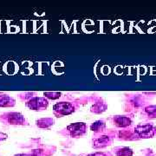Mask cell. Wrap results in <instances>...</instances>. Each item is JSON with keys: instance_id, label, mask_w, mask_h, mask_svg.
I'll use <instances>...</instances> for the list:
<instances>
[{"instance_id": "obj_7", "label": "cell", "mask_w": 156, "mask_h": 156, "mask_svg": "<svg viewBox=\"0 0 156 156\" xmlns=\"http://www.w3.org/2000/svg\"><path fill=\"white\" fill-rule=\"evenodd\" d=\"M114 122L118 128H126L131 125L132 120L128 116L124 115H115L114 117Z\"/></svg>"}, {"instance_id": "obj_13", "label": "cell", "mask_w": 156, "mask_h": 156, "mask_svg": "<svg viewBox=\"0 0 156 156\" xmlns=\"http://www.w3.org/2000/svg\"><path fill=\"white\" fill-rule=\"evenodd\" d=\"M44 96H46V97L54 100V99L59 98V97L61 96V93H59V92H44Z\"/></svg>"}, {"instance_id": "obj_3", "label": "cell", "mask_w": 156, "mask_h": 156, "mask_svg": "<svg viewBox=\"0 0 156 156\" xmlns=\"http://www.w3.org/2000/svg\"><path fill=\"white\" fill-rule=\"evenodd\" d=\"M4 121L10 125H25L26 119L21 113L17 112H11L3 115Z\"/></svg>"}, {"instance_id": "obj_10", "label": "cell", "mask_w": 156, "mask_h": 156, "mask_svg": "<svg viewBox=\"0 0 156 156\" xmlns=\"http://www.w3.org/2000/svg\"><path fill=\"white\" fill-rule=\"evenodd\" d=\"M53 119L51 118H46V119H40L37 121V126L41 128H48L53 125Z\"/></svg>"}, {"instance_id": "obj_6", "label": "cell", "mask_w": 156, "mask_h": 156, "mask_svg": "<svg viewBox=\"0 0 156 156\" xmlns=\"http://www.w3.org/2000/svg\"><path fill=\"white\" fill-rule=\"evenodd\" d=\"M112 138L108 136V135H101L100 137L95 138L92 140L93 143V147L95 148H101V147H105L111 145Z\"/></svg>"}, {"instance_id": "obj_2", "label": "cell", "mask_w": 156, "mask_h": 156, "mask_svg": "<svg viewBox=\"0 0 156 156\" xmlns=\"http://www.w3.org/2000/svg\"><path fill=\"white\" fill-rule=\"evenodd\" d=\"M134 133L140 138H152L156 134V128L153 124H140L134 128Z\"/></svg>"}, {"instance_id": "obj_15", "label": "cell", "mask_w": 156, "mask_h": 156, "mask_svg": "<svg viewBox=\"0 0 156 156\" xmlns=\"http://www.w3.org/2000/svg\"><path fill=\"white\" fill-rule=\"evenodd\" d=\"M86 156H109V154H108L106 153H102V152H96L94 154H90Z\"/></svg>"}, {"instance_id": "obj_5", "label": "cell", "mask_w": 156, "mask_h": 156, "mask_svg": "<svg viewBox=\"0 0 156 156\" xmlns=\"http://www.w3.org/2000/svg\"><path fill=\"white\" fill-rule=\"evenodd\" d=\"M67 130L71 137L77 138L85 134L87 131V125L84 122L72 123L68 126Z\"/></svg>"}, {"instance_id": "obj_9", "label": "cell", "mask_w": 156, "mask_h": 156, "mask_svg": "<svg viewBox=\"0 0 156 156\" xmlns=\"http://www.w3.org/2000/svg\"><path fill=\"white\" fill-rule=\"evenodd\" d=\"M106 128V123L103 120H99L96 121L95 122H93L90 126V130H92L93 132H96V133H100V132H103Z\"/></svg>"}, {"instance_id": "obj_11", "label": "cell", "mask_w": 156, "mask_h": 156, "mask_svg": "<svg viewBox=\"0 0 156 156\" xmlns=\"http://www.w3.org/2000/svg\"><path fill=\"white\" fill-rule=\"evenodd\" d=\"M133 150L128 147H121L116 151V156H133Z\"/></svg>"}, {"instance_id": "obj_4", "label": "cell", "mask_w": 156, "mask_h": 156, "mask_svg": "<svg viewBox=\"0 0 156 156\" xmlns=\"http://www.w3.org/2000/svg\"><path fill=\"white\" fill-rule=\"evenodd\" d=\"M25 105L31 110H44L47 108L49 101L43 97H33L26 101Z\"/></svg>"}, {"instance_id": "obj_1", "label": "cell", "mask_w": 156, "mask_h": 156, "mask_svg": "<svg viewBox=\"0 0 156 156\" xmlns=\"http://www.w3.org/2000/svg\"><path fill=\"white\" fill-rule=\"evenodd\" d=\"M54 115L56 117H62L72 114L75 111V106L70 102H65L61 101L57 102L53 107Z\"/></svg>"}, {"instance_id": "obj_14", "label": "cell", "mask_w": 156, "mask_h": 156, "mask_svg": "<svg viewBox=\"0 0 156 156\" xmlns=\"http://www.w3.org/2000/svg\"><path fill=\"white\" fill-rule=\"evenodd\" d=\"M14 156H42V154L39 150H35L30 154H16Z\"/></svg>"}, {"instance_id": "obj_16", "label": "cell", "mask_w": 156, "mask_h": 156, "mask_svg": "<svg viewBox=\"0 0 156 156\" xmlns=\"http://www.w3.org/2000/svg\"><path fill=\"white\" fill-rule=\"evenodd\" d=\"M8 137V135L6 134H4V133H0V142L3 141V140H5Z\"/></svg>"}, {"instance_id": "obj_12", "label": "cell", "mask_w": 156, "mask_h": 156, "mask_svg": "<svg viewBox=\"0 0 156 156\" xmlns=\"http://www.w3.org/2000/svg\"><path fill=\"white\" fill-rule=\"evenodd\" d=\"M145 114L149 118H156V105L147 107L145 108Z\"/></svg>"}, {"instance_id": "obj_8", "label": "cell", "mask_w": 156, "mask_h": 156, "mask_svg": "<svg viewBox=\"0 0 156 156\" xmlns=\"http://www.w3.org/2000/svg\"><path fill=\"white\" fill-rule=\"evenodd\" d=\"M15 105V100L7 95H0V107H13Z\"/></svg>"}]
</instances>
